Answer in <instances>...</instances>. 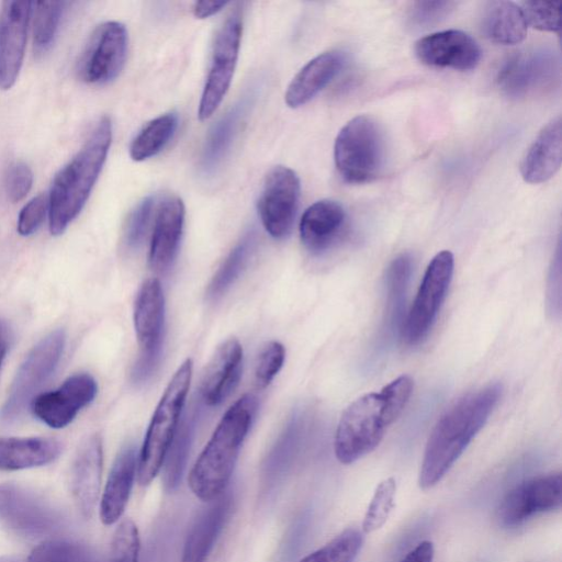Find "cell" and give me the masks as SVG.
Instances as JSON below:
<instances>
[{"label":"cell","mask_w":562,"mask_h":562,"mask_svg":"<svg viewBox=\"0 0 562 562\" xmlns=\"http://www.w3.org/2000/svg\"><path fill=\"white\" fill-rule=\"evenodd\" d=\"M412 272V259L407 254L395 257L386 269V304L383 322L385 337L402 333L407 284Z\"/></svg>","instance_id":"cell-30"},{"label":"cell","mask_w":562,"mask_h":562,"mask_svg":"<svg viewBox=\"0 0 562 562\" xmlns=\"http://www.w3.org/2000/svg\"><path fill=\"white\" fill-rule=\"evenodd\" d=\"M33 2L5 1L0 13V88L10 89L22 67Z\"/></svg>","instance_id":"cell-16"},{"label":"cell","mask_w":562,"mask_h":562,"mask_svg":"<svg viewBox=\"0 0 562 562\" xmlns=\"http://www.w3.org/2000/svg\"><path fill=\"white\" fill-rule=\"evenodd\" d=\"M257 407V397L245 394L221 418L188 476L190 490L201 501L211 502L226 492Z\"/></svg>","instance_id":"cell-3"},{"label":"cell","mask_w":562,"mask_h":562,"mask_svg":"<svg viewBox=\"0 0 562 562\" xmlns=\"http://www.w3.org/2000/svg\"><path fill=\"white\" fill-rule=\"evenodd\" d=\"M98 385L88 373H76L67 378L57 389L37 394L30 411L45 425L64 428L95 397Z\"/></svg>","instance_id":"cell-14"},{"label":"cell","mask_w":562,"mask_h":562,"mask_svg":"<svg viewBox=\"0 0 562 562\" xmlns=\"http://www.w3.org/2000/svg\"><path fill=\"white\" fill-rule=\"evenodd\" d=\"M562 160V122L552 119L539 132L520 162V173L528 183H542L560 169Z\"/></svg>","instance_id":"cell-23"},{"label":"cell","mask_w":562,"mask_h":562,"mask_svg":"<svg viewBox=\"0 0 562 562\" xmlns=\"http://www.w3.org/2000/svg\"><path fill=\"white\" fill-rule=\"evenodd\" d=\"M10 345V330L8 325L0 319V368L5 358Z\"/></svg>","instance_id":"cell-49"},{"label":"cell","mask_w":562,"mask_h":562,"mask_svg":"<svg viewBox=\"0 0 562 562\" xmlns=\"http://www.w3.org/2000/svg\"><path fill=\"white\" fill-rule=\"evenodd\" d=\"M0 562H25L22 558L16 555H3L0 557Z\"/></svg>","instance_id":"cell-50"},{"label":"cell","mask_w":562,"mask_h":562,"mask_svg":"<svg viewBox=\"0 0 562 562\" xmlns=\"http://www.w3.org/2000/svg\"><path fill=\"white\" fill-rule=\"evenodd\" d=\"M193 363L186 359L169 381L147 428L137 459V482L148 485L160 472L189 392Z\"/></svg>","instance_id":"cell-5"},{"label":"cell","mask_w":562,"mask_h":562,"mask_svg":"<svg viewBox=\"0 0 562 562\" xmlns=\"http://www.w3.org/2000/svg\"><path fill=\"white\" fill-rule=\"evenodd\" d=\"M33 44L36 54L47 52L55 41L67 2L38 1L34 3Z\"/></svg>","instance_id":"cell-34"},{"label":"cell","mask_w":562,"mask_h":562,"mask_svg":"<svg viewBox=\"0 0 562 562\" xmlns=\"http://www.w3.org/2000/svg\"><path fill=\"white\" fill-rule=\"evenodd\" d=\"M249 103V98H244L212 126L200 159V168L204 175H212L226 157Z\"/></svg>","instance_id":"cell-29"},{"label":"cell","mask_w":562,"mask_h":562,"mask_svg":"<svg viewBox=\"0 0 562 562\" xmlns=\"http://www.w3.org/2000/svg\"><path fill=\"white\" fill-rule=\"evenodd\" d=\"M127 43V31L122 23L108 21L98 25L78 60L79 79L92 86L114 80L124 67Z\"/></svg>","instance_id":"cell-11"},{"label":"cell","mask_w":562,"mask_h":562,"mask_svg":"<svg viewBox=\"0 0 562 562\" xmlns=\"http://www.w3.org/2000/svg\"><path fill=\"white\" fill-rule=\"evenodd\" d=\"M414 52L424 65L461 71L474 69L482 56L476 41L460 30H445L423 36L416 41Z\"/></svg>","instance_id":"cell-15"},{"label":"cell","mask_w":562,"mask_h":562,"mask_svg":"<svg viewBox=\"0 0 562 562\" xmlns=\"http://www.w3.org/2000/svg\"><path fill=\"white\" fill-rule=\"evenodd\" d=\"M184 224V205L180 198L168 195L157 205L149 246L148 262L153 270L164 271L175 260Z\"/></svg>","instance_id":"cell-20"},{"label":"cell","mask_w":562,"mask_h":562,"mask_svg":"<svg viewBox=\"0 0 562 562\" xmlns=\"http://www.w3.org/2000/svg\"><path fill=\"white\" fill-rule=\"evenodd\" d=\"M155 198L151 195L144 198L130 213L124 228V244L128 249L137 248L149 226Z\"/></svg>","instance_id":"cell-42"},{"label":"cell","mask_w":562,"mask_h":562,"mask_svg":"<svg viewBox=\"0 0 562 562\" xmlns=\"http://www.w3.org/2000/svg\"><path fill=\"white\" fill-rule=\"evenodd\" d=\"M451 1H417L409 10V22L417 27L432 25L445 19L453 10Z\"/></svg>","instance_id":"cell-44"},{"label":"cell","mask_w":562,"mask_h":562,"mask_svg":"<svg viewBox=\"0 0 562 562\" xmlns=\"http://www.w3.org/2000/svg\"><path fill=\"white\" fill-rule=\"evenodd\" d=\"M33 184V172L22 161L12 164L5 173L4 187L10 201L19 202L30 192Z\"/></svg>","instance_id":"cell-45"},{"label":"cell","mask_w":562,"mask_h":562,"mask_svg":"<svg viewBox=\"0 0 562 562\" xmlns=\"http://www.w3.org/2000/svg\"><path fill=\"white\" fill-rule=\"evenodd\" d=\"M0 521L30 539L50 537L65 525L61 514L48 502L14 484H0Z\"/></svg>","instance_id":"cell-10"},{"label":"cell","mask_w":562,"mask_h":562,"mask_svg":"<svg viewBox=\"0 0 562 562\" xmlns=\"http://www.w3.org/2000/svg\"><path fill=\"white\" fill-rule=\"evenodd\" d=\"M385 140L378 122L369 115H357L339 131L334 145L335 166L349 183L376 179L384 169Z\"/></svg>","instance_id":"cell-6"},{"label":"cell","mask_w":562,"mask_h":562,"mask_svg":"<svg viewBox=\"0 0 562 562\" xmlns=\"http://www.w3.org/2000/svg\"><path fill=\"white\" fill-rule=\"evenodd\" d=\"M49 211L48 195L41 193L30 200L21 210L16 229L22 236H30L35 233L43 223Z\"/></svg>","instance_id":"cell-43"},{"label":"cell","mask_w":562,"mask_h":562,"mask_svg":"<svg viewBox=\"0 0 562 562\" xmlns=\"http://www.w3.org/2000/svg\"><path fill=\"white\" fill-rule=\"evenodd\" d=\"M112 142V123L101 117L79 151L55 176L48 194L49 232L63 234L83 209Z\"/></svg>","instance_id":"cell-4"},{"label":"cell","mask_w":562,"mask_h":562,"mask_svg":"<svg viewBox=\"0 0 562 562\" xmlns=\"http://www.w3.org/2000/svg\"><path fill=\"white\" fill-rule=\"evenodd\" d=\"M362 544L363 532L348 528L299 562H353Z\"/></svg>","instance_id":"cell-35"},{"label":"cell","mask_w":562,"mask_h":562,"mask_svg":"<svg viewBox=\"0 0 562 562\" xmlns=\"http://www.w3.org/2000/svg\"><path fill=\"white\" fill-rule=\"evenodd\" d=\"M527 25L546 32L560 30V2L524 1L520 3Z\"/></svg>","instance_id":"cell-41"},{"label":"cell","mask_w":562,"mask_h":562,"mask_svg":"<svg viewBox=\"0 0 562 562\" xmlns=\"http://www.w3.org/2000/svg\"><path fill=\"white\" fill-rule=\"evenodd\" d=\"M254 244L255 235L249 233L231 250L207 286L209 299L220 297L235 282L246 267Z\"/></svg>","instance_id":"cell-33"},{"label":"cell","mask_w":562,"mask_h":562,"mask_svg":"<svg viewBox=\"0 0 562 562\" xmlns=\"http://www.w3.org/2000/svg\"><path fill=\"white\" fill-rule=\"evenodd\" d=\"M195 414L186 416L173 436L162 468V481L167 491H173L181 482L192 442Z\"/></svg>","instance_id":"cell-32"},{"label":"cell","mask_w":562,"mask_h":562,"mask_svg":"<svg viewBox=\"0 0 562 562\" xmlns=\"http://www.w3.org/2000/svg\"><path fill=\"white\" fill-rule=\"evenodd\" d=\"M561 502V474L538 475L512 488L499 503L496 517L501 526L513 528L538 514L559 509Z\"/></svg>","instance_id":"cell-13"},{"label":"cell","mask_w":562,"mask_h":562,"mask_svg":"<svg viewBox=\"0 0 562 562\" xmlns=\"http://www.w3.org/2000/svg\"><path fill=\"white\" fill-rule=\"evenodd\" d=\"M178 127V115L165 113L148 122L133 138L130 156L143 161L159 154L173 137Z\"/></svg>","instance_id":"cell-31"},{"label":"cell","mask_w":562,"mask_h":562,"mask_svg":"<svg viewBox=\"0 0 562 562\" xmlns=\"http://www.w3.org/2000/svg\"><path fill=\"white\" fill-rule=\"evenodd\" d=\"M140 539L138 528L128 518L116 527L110 547L109 562H139Z\"/></svg>","instance_id":"cell-39"},{"label":"cell","mask_w":562,"mask_h":562,"mask_svg":"<svg viewBox=\"0 0 562 562\" xmlns=\"http://www.w3.org/2000/svg\"><path fill=\"white\" fill-rule=\"evenodd\" d=\"M66 341L63 329H56L43 337L20 364L0 407V428H8L19 422L37 392L55 371Z\"/></svg>","instance_id":"cell-7"},{"label":"cell","mask_w":562,"mask_h":562,"mask_svg":"<svg viewBox=\"0 0 562 562\" xmlns=\"http://www.w3.org/2000/svg\"><path fill=\"white\" fill-rule=\"evenodd\" d=\"M243 369V348L236 338L223 341L209 361L200 383V395L207 406H216L237 386Z\"/></svg>","instance_id":"cell-18"},{"label":"cell","mask_w":562,"mask_h":562,"mask_svg":"<svg viewBox=\"0 0 562 562\" xmlns=\"http://www.w3.org/2000/svg\"><path fill=\"white\" fill-rule=\"evenodd\" d=\"M61 452L55 438H0V470L14 471L40 467L54 461Z\"/></svg>","instance_id":"cell-27"},{"label":"cell","mask_w":562,"mask_h":562,"mask_svg":"<svg viewBox=\"0 0 562 562\" xmlns=\"http://www.w3.org/2000/svg\"><path fill=\"white\" fill-rule=\"evenodd\" d=\"M413 386L412 378L403 374L379 392L358 397L342 412L334 439L340 463L351 464L379 446L387 427L407 405Z\"/></svg>","instance_id":"cell-2"},{"label":"cell","mask_w":562,"mask_h":562,"mask_svg":"<svg viewBox=\"0 0 562 562\" xmlns=\"http://www.w3.org/2000/svg\"><path fill=\"white\" fill-rule=\"evenodd\" d=\"M435 557L434 544L429 540L419 542L401 562H432Z\"/></svg>","instance_id":"cell-47"},{"label":"cell","mask_w":562,"mask_h":562,"mask_svg":"<svg viewBox=\"0 0 562 562\" xmlns=\"http://www.w3.org/2000/svg\"><path fill=\"white\" fill-rule=\"evenodd\" d=\"M395 496L396 482L393 477L378 484L363 517V533L376 531L386 522L395 506Z\"/></svg>","instance_id":"cell-37"},{"label":"cell","mask_w":562,"mask_h":562,"mask_svg":"<svg viewBox=\"0 0 562 562\" xmlns=\"http://www.w3.org/2000/svg\"><path fill=\"white\" fill-rule=\"evenodd\" d=\"M136 476L135 447L127 445L117 454L102 493L100 518L104 525L116 522L123 515Z\"/></svg>","instance_id":"cell-26"},{"label":"cell","mask_w":562,"mask_h":562,"mask_svg":"<svg viewBox=\"0 0 562 562\" xmlns=\"http://www.w3.org/2000/svg\"><path fill=\"white\" fill-rule=\"evenodd\" d=\"M233 508V496L224 492L207 502L193 521L182 549L181 562H205L225 527Z\"/></svg>","instance_id":"cell-21"},{"label":"cell","mask_w":562,"mask_h":562,"mask_svg":"<svg viewBox=\"0 0 562 562\" xmlns=\"http://www.w3.org/2000/svg\"><path fill=\"white\" fill-rule=\"evenodd\" d=\"M300 194V179L292 169L276 166L266 176L257 207L262 226L273 238H284L290 234Z\"/></svg>","instance_id":"cell-12"},{"label":"cell","mask_w":562,"mask_h":562,"mask_svg":"<svg viewBox=\"0 0 562 562\" xmlns=\"http://www.w3.org/2000/svg\"><path fill=\"white\" fill-rule=\"evenodd\" d=\"M285 350L279 341L267 342L256 360L255 383L259 390L267 387L283 366Z\"/></svg>","instance_id":"cell-40"},{"label":"cell","mask_w":562,"mask_h":562,"mask_svg":"<svg viewBox=\"0 0 562 562\" xmlns=\"http://www.w3.org/2000/svg\"><path fill=\"white\" fill-rule=\"evenodd\" d=\"M26 562H101L89 547L65 540H47L37 546Z\"/></svg>","instance_id":"cell-36"},{"label":"cell","mask_w":562,"mask_h":562,"mask_svg":"<svg viewBox=\"0 0 562 562\" xmlns=\"http://www.w3.org/2000/svg\"><path fill=\"white\" fill-rule=\"evenodd\" d=\"M454 258L442 250L428 263L413 304L404 319L402 335L409 345L422 342L429 334L452 280Z\"/></svg>","instance_id":"cell-8"},{"label":"cell","mask_w":562,"mask_h":562,"mask_svg":"<svg viewBox=\"0 0 562 562\" xmlns=\"http://www.w3.org/2000/svg\"><path fill=\"white\" fill-rule=\"evenodd\" d=\"M345 55L340 50L324 52L311 59L291 80L284 101L292 109L315 98L341 70Z\"/></svg>","instance_id":"cell-25"},{"label":"cell","mask_w":562,"mask_h":562,"mask_svg":"<svg viewBox=\"0 0 562 562\" xmlns=\"http://www.w3.org/2000/svg\"><path fill=\"white\" fill-rule=\"evenodd\" d=\"M346 212L333 200H321L310 205L300 221V237L304 247L314 255L330 249L342 236Z\"/></svg>","instance_id":"cell-22"},{"label":"cell","mask_w":562,"mask_h":562,"mask_svg":"<svg viewBox=\"0 0 562 562\" xmlns=\"http://www.w3.org/2000/svg\"><path fill=\"white\" fill-rule=\"evenodd\" d=\"M243 33V14L236 8L218 29L212 47L211 63L202 90L198 116L207 120L216 111L231 86Z\"/></svg>","instance_id":"cell-9"},{"label":"cell","mask_w":562,"mask_h":562,"mask_svg":"<svg viewBox=\"0 0 562 562\" xmlns=\"http://www.w3.org/2000/svg\"><path fill=\"white\" fill-rule=\"evenodd\" d=\"M103 449L98 434L79 447L70 470V490L80 513L89 517L95 507L102 474Z\"/></svg>","instance_id":"cell-19"},{"label":"cell","mask_w":562,"mask_h":562,"mask_svg":"<svg viewBox=\"0 0 562 562\" xmlns=\"http://www.w3.org/2000/svg\"><path fill=\"white\" fill-rule=\"evenodd\" d=\"M165 319V299L158 279L150 278L140 285L134 305V328L140 351L161 350Z\"/></svg>","instance_id":"cell-24"},{"label":"cell","mask_w":562,"mask_h":562,"mask_svg":"<svg viewBox=\"0 0 562 562\" xmlns=\"http://www.w3.org/2000/svg\"><path fill=\"white\" fill-rule=\"evenodd\" d=\"M481 29L487 40L499 45H516L527 35V22L519 4L488 1L481 15Z\"/></svg>","instance_id":"cell-28"},{"label":"cell","mask_w":562,"mask_h":562,"mask_svg":"<svg viewBox=\"0 0 562 562\" xmlns=\"http://www.w3.org/2000/svg\"><path fill=\"white\" fill-rule=\"evenodd\" d=\"M558 60L552 52L533 49L519 52L505 60L497 81L512 98H519L543 87L554 77Z\"/></svg>","instance_id":"cell-17"},{"label":"cell","mask_w":562,"mask_h":562,"mask_svg":"<svg viewBox=\"0 0 562 562\" xmlns=\"http://www.w3.org/2000/svg\"><path fill=\"white\" fill-rule=\"evenodd\" d=\"M501 395V384H488L465 394L441 415L425 447L418 475L422 490L441 481L483 428Z\"/></svg>","instance_id":"cell-1"},{"label":"cell","mask_w":562,"mask_h":562,"mask_svg":"<svg viewBox=\"0 0 562 562\" xmlns=\"http://www.w3.org/2000/svg\"><path fill=\"white\" fill-rule=\"evenodd\" d=\"M303 430L304 419L301 415L295 414L290 419L267 459V473L284 470L299 448Z\"/></svg>","instance_id":"cell-38"},{"label":"cell","mask_w":562,"mask_h":562,"mask_svg":"<svg viewBox=\"0 0 562 562\" xmlns=\"http://www.w3.org/2000/svg\"><path fill=\"white\" fill-rule=\"evenodd\" d=\"M227 4L226 1H198L192 11L195 18L205 19L222 11Z\"/></svg>","instance_id":"cell-48"},{"label":"cell","mask_w":562,"mask_h":562,"mask_svg":"<svg viewBox=\"0 0 562 562\" xmlns=\"http://www.w3.org/2000/svg\"><path fill=\"white\" fill-rule=\"evenodd\" d=\"M547 307L553 318L561 314V256L558 249L550 268L547 285Z\"/></svg>","instance_id":"cell-46"}]
</instances>
